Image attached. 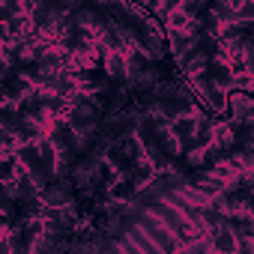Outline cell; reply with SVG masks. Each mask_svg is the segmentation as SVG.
<instances>
[{
	"label": "cell",
	"mask_w": 254,
	"mask_h": 254,
	"mask_svg": "<svg viewBox=\"0 0 254 254\" xmlns=\"http://www.w3.org/2000/svg\"><path fill=\"white\" fill-rule=\"evenodd\" d=\"M206 239H209L212 254H233V251H236V236H233L230 230H215V233L206 236Z\"/></svg>",
	"instance_id": "obj_7"
},
{
	"label": "cell",
	"mask_w": 254,
	"mask_h": 254,
	"mask_svg": "<svg viewBox=\"0 0 254 254\" xmlns=\"http://www.w3.org/2000/svg\"><path fill=\"white\" fill-rule=\"evenodd\" d=\"M171 135L180 141V147H186L191 138H194V129H197V117L194 114H189V117H177V120H171Z\"/></svg>",
	"instance_id": "obj_3"
},
{
	"label": "cell",
	"mask_w": 254,
	"mask_h": 254,
	"mask_svg": "<svg viewBox=\"0 0 254 254\" xmlns=\"http://www.w3.org/2000/svg\"><path fill=\"white\" fill-rule=\"evenodd\" d=\"M233 254H254V239H236V251Z\"/></svg>",
	"instance_id": "obj_10"
},
{
	"label": "cell",
	"mask_w": 254,
	"mask_h": 254,
	"mask_svg": "<svg viewBox=\"0 0 254 254\" xmlns=\"http://www.w3.org/2000/svg\"><path fill=\"white\" fill-rule=\"evenodd\" d=\"M0 254H12V248H9V242H6V236L0 239Z\"/></svg>",
	"instance_id": "obj_11"
},
{
	"label": "cell",
	"mask_w": 254,
	"mask_h": 254,
	"mask_svg": "<svg viewBox=\"0 0 254 254\" xmlns=\"http://www.w3.org/2000/svg\"><path fill=\"white\" fill-rule=\"evenodd\" d=\"M12 156H15V162H18L21 171L36 168V165H39V141H36V144H18V147L12 150Z\"/></svg>",
	"instance_id": "obj_6"
},
{
	"label": "cell",
	"mask_w": 254,
	"mask_h": 254,
	"mask_svg": "<svg viewBox=\"0 0 254 254\" xmlns=\"http://www.w3.org/2000/svg\"><path fill=\"white\" fill-rule=\"evenodd\" d=\"M18 15H24V3H18V0H6V3H0V27H6Z\"/></svg>",
	"instance_id": "obj_9"
},
{
	"label": "cell",
	"mask_w": 254,
	"mask_h": 254,
	"mask_svg": "<svg viewBox=\"0 0 254 254\" xmlns=\"http://www.w3.org/2000/svg\"><path fill=\"white\" fill-rule=\"evenodd\" d=\"M156 177H159V174H156V168H153L150 162H138V165H132V171H129V174H126V180H129L138 191H144Z\"/></svg>",
	"instance_id": "obj_4"
},
{
	"label": "cell",
	"mask_w": 254,
	"mask_h": 254,
	"mask_svg": "<svg viewBox=\"0 0 254 254\" xmlns=\"http://www.w3.org/2000/svg\"><path fill=\"white\" fill-rule=\"evenodd\" d=\"M75 197H78V191L72 189L69 180H51V183L39 191L42 206H51V209H66V206L75 203Z\"/></svg>",
	"instance_id": "obj_1"
},
{
	"label": "cell",
	"mask_w": 254,
	"mask_h": 254,
	"mask_svg": "<svg viewBox=\"0 0 254 254\" xmlns=\"http://www.w3.org/2000/svg\"><path fill=\"white\" fill-rule=\"evenodd\" d=\"M102 72H105L108 84L123 87V84H126V54H123V51H108V57H105V63H102Z\"/></svg>",
	"instance_id": "obj_2"
},
{
	"label": "cell",
	"mask_w": 254,
	"mask_h": 254,
	"mask_svg": "<svg viewBox=\"0 0 254 254\" xmlns=\"http://www.w3.org/2000/svg\"><path fill=\"white\" fill-rule=\"evenodd\" d=\"M126 54V81L129 78H135V75H141L144 69H150L153 63H150V57L141 51V48H132V51H123Z\"/></svg>",
	"instance_id": "obj_5"
},
{
	"label": "cell",
	"mask_w": 254,
	"mask_h": 254,
	"mask_svg": "<svg viewBox=\"0 0 254 254\" xmlns=\"http://www.w3.org/2000/svg\"><path fill=\"white\" fill-rule=\"evenodd\" d=\"M18 174H21V168H18L15 156L12 153H0V183L9 186V183H15Z\"/></svg>",
	"instance_id": "obj_8"
}]
</instances>
